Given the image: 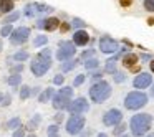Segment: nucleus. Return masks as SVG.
Returning a JSON list of instances; mask_svg holds the SVG:
<instances>
[{"mask_svg": "<svg viewBox=\"0 0 154 137\" xmlns=\"http://www.w3.org/2000/svg\"><path fill=\"white\" fill-rule=\"evenodd\" d=\"M28 58H30V53L25 51V50H20V51H15L8 60H10V61H17V63H25Z\"/></svg>", "mask_w": 154, "mask_h": 137, "instance_id": "18", "label": "nucleus"}, {"mask_svg": "<svg viewBox=\"0 0 154 137\" xmlns=\"http://www.w3.org/2000/svg\"><path fill=\"white\" fill-rule=\"evenodd\" d=\"M90 134H91L90 130H85V129H83L80 134H78V136H75V137H90Z\"/></svg>", "mask_w": 154, "mask_h": 137, "instance_id": "48", "label": "nucleus"}, {"mask_svg": "<svg viewBox=\"0 0 154 137\" xmlns=\"http://www.w3.org/2000/svg\"><path fill=\"white\" fill-rule=\"evenodd\" d=\"M83 66L86 68L88 71L98 70V68H100V60H98V58H94V56H91V58H88V60H85Z\"/></svg>", "mask_w": 154, "mask_h": 137, "instance_id": "21", "label": "nucleus"}, {"mask_svg": "<svg viewBox=\"0 0 154 137\" xmlns=\"http://www.w3.org/2000/svg\"><path fill=\"white\" fill-rule=\"evenodd\" d=\"M149 70H151V73L154 74V60H151V61H149Z\"/></svg>", "mask_w": 154, "mask_h": 137, "instance_id": "51", "label": "nucleus"}, {"mask_svg": "<svg viewBox=\"0 0 154 137\" xmlns=\"http://www.w3.org/2000/svg\"><path fill=\"white\" fill-rule=\"evenodd\" d=\"M58 130H60V127H58V124H50L47 129L48 136H55V134H58Z\"/></svg>", "mask_w": 154, "mask_h": 137, "instance_id": "39", "label": "nucleus"}, {"mask_svg": "<svg viewBox=\"0 0 154 137\" xmlns=\"http://www.w3.org/2000/svg\"><path fill=\"white\" fill-rule=\"evenodd\" d=\"M15 10L14 0H0V12L2 13H10Z\"/></svg>", "mask_w": 154, "mask_h": 137, "instance_id": "20", "label": "nucleus"}, {"mask_svg": "<svg viewBox=\"0 0 154 137\" xmlns=\"http://www.w3.org/2000/svg\"><path fill=\"white\" fill-rule=\"evenodd\" d=\"M55 121H57V124H60L61 121H63V112H61V111H58V112L55 114Z\"/></svg>", "mask_w": 154, "mask_h": 137, "instance_id": "47", "label": "nucleus"}, {"mask_svg": "<svg viewBox=\"0 0 154 137\" xmlns=\"http://www.w3.org/2000/svg\"><path fill=\"white\" fill-rule=\"evenodd\" d=\"M27 137H37V136H35V134H30V136H27Z\"/></svg>", "mask_w": 154, "mask_h": 137, "instance_id": "58", "label": "nucleus"}, {"mask_svg": "<svg viewBox=\"0 0 154 137\" xmlns=\"http://www.w3.org/2000/svg\"><path fill=\"white\" fill-rule=\"evenodd\" d=\"M85 122H86V121H85V117L81 116V114H71L66 119L65 130H66V134H70V136H78V134L85 129Z\"/></svg>", "mask_w": 154, "mask_h": 137, "instance_id": "4", "label": "nucleus"}, {"mask_svg": "<svg viewBox=\"0 0 154 137\" xmlns=\"http://www.w3.org/2000/svg\"><path fill=\"white\" fill-rule=\"evenodd\" d=\"M78 63H80V60H76V58H70V60L61 61V71H63V73H68V71L75 70V68L78 66Z\"/></svg>", "mask_w": 154, "mask_h": 137, "instance_id": "19", "label": "nucleus"}, {"mask_svg": "<svg viewBox=\"0 0 154 137\" xmlns=\"http://www.w3.org/2000/svg\"><path fill=\"white\" fill-rule=\"evenodd\" d=\"M98 48H100V51L104 55H113L119 50V43H118L114 38L108 37V35H103V37L100 38V41H98Z\"/></svg>", "mask_w": 154, "mask_h": 137, "instance_id": "8", "label": "nucleus"}, {"mask_svg": "<svg viewBox=\"0 0 154 137\" xmlns=\"http://www.w3.org/2000/svg\"><path fill=\"white\" fill-rule=\"evenodd\" d=\"M25 64L23 63H17V64H12L10 66V74L15 73V74H22V71H23Z\"/></svg>", "mask_w": 154, "mask_h": 137, "instance_id": "35", "label": "nucleus"}, {"mask_svg": "<svg viewBox=\"0 0 154 137\" xmlns=\"http://www.w3.org/2000/svg\"><path fill=\"white\" fill-rule=\"evenodd\" d=\"M22 126V119H20V117H12V119L10 121H8V122H7V127H8V129H18V127H20Z\"/></svg>", "mask_w": 154, "mask_h": 137, "instance_id": "30", "label": "nucleus"}, {"mask_svg": "<svg viewBox=\"0 0 154 137\" xmlns=\"http://www.w3.org/2000/svg\"><path fill=\"white\" fill-rule=\"evenodd\" d=\"M30 89H32V96H38V94H40V88H38V86L30 88Z\"/></svg>", "mask_w": 154, "mask_h": 137, "instance_id": "49", "label": "nucleus"}, {"mask_svg": "<svg viewBox=\"0 0 154 137\" xmlns=\"http://www.w3.org/2000/svg\"><path fill=\"white\" fill-rule=\"evenodd\" d=\"M151 83H152L151 73H139L133 79V86L136 88V89H146V88L151 86Z\"/></svg>", "mask_w": 154, "mask_h": 137, "instance_id": "12", "label": "nucleus"}, {"mask_svg": "<svg viewBox=\"0 0 154 137\" xmlns=\"http://www.w3.org/2000/svg\"><path fill=\"white\" fill-rule=\"evenodd\" d=\"M73 41L76 46H86L90 43V33H88L85 28H80V30H75L73 33Z\"/></svg>", "mask_w": 154, "mask_h": 137, "instance_id": "13", "label": "nucleus"}, {"mask_svg": "<svg viewBox=\"0 0 154 137\" xmlns=\"http://www.w3.org/2000/svg\"><path fill=\"white\" fill-rule=\"evenodd\" d=\"M101 76H103V73H101V71L93 70V73H91V78H93V79H101Z\"/></svg>", "mask_w": 154, "mask_h": 137, "instance_id": "45", "label": "nucleus"}, {"mask_svg": "<svg viewBox=\"0 0 154 137\" xmlns=\"http://www.w3.org/2000/svg\"><path fill=\"white\" fill-rule=\"evenodd\" d=\"M60 23L61 22L58 20V18H55V17H45V18H38L35 25H37V28H40V30L55 31V30H58Z\"/></svg>", "mask_w": 154, "mask_h": 137, "instance_id": "11", "label": "nucleus"}, {"mask_svg": "<svg viewBox=\"0 0 154 137\" xmlns=\"http://www.w3.org/2000/svg\"><path fill=\"white\" fill-rule=\"evenodd\" d=\"M113 81L114 83H118V84H121V83H124L126 81V73H123V71H114L113 73Z\"/></svg>", "mask_w": 154, "mask_h": 137, "instance_id": "28", "label": "nucleus"}, {"mask_svg": "<svg viewBox=\"0 0 154 137\" xmlns=\"http://www.w3.org/2000/svg\"><path fill=\"white\" fill-rule=\"evenodd\" d=\"M2 99H4V94L0 93V103H2Z\"/></svg>", "mask_w": 154, "mask_h": 137, "instance_id": "57", "label": "nucleus"}, {"mask_svg": "<svg viewBox=\"0 0 154 137\" xmlns=\"http://www.w3.org/2000/svg\"><path fill=\"white\" fill-rule=\"evenodd\" d=\"M58 28H60L63 33H66L68 30H71V23H66V22H65V23H60V27H58Z\"/></svg>", "mask_w": 154, "mask_h": 137, "instance_id": "44", "label": "nucleus"}, {"mask_svg": "<svg viewBox=\"0 0 154 137\" xmlns=\"http://www.w3.org/2000/svg\"><path fill=\"white\" fill-rule=\"evenodd\" d=\"M70 97H65V96H61L58 91H55V94H53V97H51V104H53V107L57 111H66V107H68V104H70Z\"/></svg>", "mask_w": 154, "mask_h": 137, "instance_id": "14", "label": "nucleus"}, {"mask_svg": "<svg viewBox=\"0 0 154 137\" xmlns=\"http://www.w3.org/2000/svg\"><path fill=\"white\" fill-rule=\"evenodd\" d=\"M94 53H96V51H94L93 48H90V50H86V51H83V53H81V60H88V58L94 56Z\"/></svg>", "mask_w": 154, "mask_h": 137, "instance_id": "41", "label": "nucleus"}, {"mask_svg": "<svg viewBox=\"0 0 154 137\" xmlns=\"http://www.w3.org/2000/svg\"><path fill=\"white\" fill-rule=\"evenodd\" d=\"M12 31H14V27H12V23H5L4 27H2V30H0V37H2V38L10 37Z\"/></svg>", "mask_w": 154, "mask_h": 137, "instance_id": "32", "label": "nucleus"}, {"mask_svg": "<svg viewBox=\"0 0 154 137\" xmlns=\"http://www.w3.org/2000/svg\"><path fill=\"white\" fill-rule=\"evenodd\" d=\"M38 56H42V58H47V60H51V50L50 48H43V50L38 53Z\"/></svg>", "mask_w": 154, "mask_h": 137, "instance_id": "40", "label": "nucleus"}, {"mask_svg": "<svg viewBox=\"0 0 154 137\" xmlns=\"http://www.w3.org/2000/svg\"><path fill=\"white\" fill-rule=\"evenodd\" d=\"M116 64H118V60H116V58H109V60L106 61V64H104V73L113 74L114 71H116Z\"/></svg>", "mask_w": 154, "mask_h": 137, "instance_id": "24", "label": "nucleus"}, {"mask_svg": "<svg viewBox=\"0 0 154 137\" xmlns=\"http://www.w3.org/2000/svg\"><path fill=\"white\" fill-rule=\"evenodd\" d=\"M96 137H109V136H108V134H104V132H100Z\"/></svg>", "mask_w": 154, "mask_h": 137, "instance_id": "53", "label": "nucleus"}, {"mask_svg": "<svg viewBox=\"0 0 154 137\" xmlns=\"http://www.w3.org/2000/svg\"><path fill=\"white\" fill-rule=\"evenodd\" d=\"M32 96V89H30V86H22L20 88V99L22 101H25V99H28V97Z\"/></svg>", "mask_w": 154, "mask_h": 137, "instance_id": "31", "label": "nucleus"}, {"mask_svg": "<svg viewBox=\"0 0 154 137\" xmlns=\"http://www.w3.org/2000/svg\"><path fill=\"white\" fill-rule=\"evenodd\" d=\"M121 121H123V112H121L119 109H116V107L108 109L106 112L103 114V124L106 127H114L116 124H119Z\"/></svg>", "mask_w": 154, "mask_h": 137, "instance_id": "10", "label": "nucleus"}, {"mask_svg": "<svg viewBox=\"0 0 154 137\" xmlns=\"http://www.w3.org/2000/svg\"><path fill=\"white\" fill-rule=\"evenodd\" d=\"M126 129H128V124H124L123 121H121L119 124H116V126H114V129H113V134L114 136H121V134H124L126 132Z\"/></svg>", "mask_w": 154, "mask_h": 137, "instance_id": "27", "label": "nucleus"}, {"mask_svg": "<svg viewBox=\"0 0 154 137\" xmlns=\"http://www.w3.org/2000/svg\"><path fill=\"white\" fill-rule=\"evenodd\" d=\"M143 7L149 13H154V0H143Z\"/></svg>", "mask_w": 154, "mask_h": 137, "instance_id": "36", "label": "nucleus"}, {"mask_svg": "<svg viewBox=\"0 0 154 137\" xmlns=\"http://www.w3.org/2000/svg\"><path fill=\"white\" fill-rule=\"evenodd\" d=\"M58 93H60L61 96H65V97L73 99V88H71V86H63L61 89H58Z\"/></svg>", "mask_w": 154, "mask_h": 137, "instance_id": "33", "label": "nucleus"}, {"mask_svg": "<svg viewBox=\"0 0 154 137\" xmlns=\"http://www.w3.org/2000/svg\"><path fill=\"white\" fill-rule=\"evenodd\" d=\"M111 93H113L111 84L108 83V81H104V79L94 81V83L90 86V89H88V96H90L91 103H96V104H101L106 99H109Z\"/></svg>", "mask_w": 154, "mask_h": 137, "instance_id": "2", "label": "nucleus"}, {"mask_svg": "<svg viewBox=\"0 0 154 137\" xmlns=\"http://www.w3.org/2000/svg\"><path fill=\"white\" fill-rule=\"evenodd\" d=\"M141 60H143V61H151L152 58H151V55H147V53H143V55H141Z\"/></svg>", "mask_w": 154, "mask_h": 137, "instance_id": "50", "label": "nucleus"}, {"mask_svg": "<svg viewBox=\"0 0 154 137\" xmlns=\"http://www.w3.org/2000/svg\"><path fill=\"white\" fill-rule=\"evenodd\" d=\"M23 13H25V17H27V18H33V17H37V12H35V5H33V4H28L27 7L23 8Z\"/></svg>", "mask_w": 154, "mask_h": 137, "instance_id": "29", "label": "nucleus"}, {"mask_svg": "<svg viewBox=\"0 0 154 137\" xmlns=\"http://www.w3.org/2000/svg\"><path fill=\"white\" fill-rule=\"evenodd\" d=\"M48 137H58V134H55V136H48Z\"/></svg>", "mask_w": 154, "mask_h": 137, "instance_id": "59", "label": "nucleus"}, {"mask_svg": "<svg viewBox=\"0 0 154 137\" xmlns=\"http://www.w3.org/2000/svg\"><path fill=\"white\" fill-rule=\"evenodd\" d=\"M51 83H53L55 86H61V84L65 83V76H63V74H55V78H53Z\"/></svg>", "mask_w": 154, "mask_h": 137, "instance_id": "38", "label": "nucleus"}, {"mask_svg": "<svg viewBox=\"0 0 154 137\" xmlns=\"http://www.w3.org/2000/svg\"><path fill=\"white\" fill-rule=\"evenodd\" d=\"M149 93H151V96L154 97V81H152V83H151V91H149Z\"/></svg>", "mask_w": 154, "mask_h": 137, "instance_id": "52", "label": "nucleus"}, {"mask_svg": "<svg viewBox=\"0 0 154 137\" xmlns=\"http://www.w3.org/2000/svg\"><path fill=\"white\" fill-rule=\"evenodd\" d=\"M7 83H8V86H12V88H18V86L22 84V74H15V73H12L10 76H8Z\"/></svg>", "mask_w": 154, "mask_h": 137, "instance_id": "23", "label": "nucleus"}, {"mask_svg": "<svg viewBox=\"0 0 154 137\" xmlns=\"http://www.w3.org/2000/svg\"><path fill=\"white\" fill-rule=\"evenodd\" d=\"M118 137H131V136H129V134H126V132H124V134H121V136H118Z\"/></svg>", "mask_w": 154, "mask_h": 137, "instance_id": "55", "label": "nucleus"}, {"mask_svg": "<svg viewBox=\"0 0 154 137\" xmlns=\"http://www.w3.org/2000/svg\"><path fill=\"white\" fill-rule=\"evenodd\" d=\"M66 111L70 114H85L90 111V103L86 101V97H76V99L70 101Z\"/></svg>", "mask_w": 154, "mask_h": 137, "instance_id": "9", "label": "nucleus"}, {"mask_svg": "<svg viewBox=\"0 0 154 137\" xmlns=\"http://www.w3.org/2000/svg\"><path fill=\"white\" fill-rule=\"evenodd\" d=\"M85 27H86V23H85L81 18L75 17L73 20H71V28H75V30H80V28H85Z\"/></svg>", "mask_w": 154, "mask_h": 137, "instance_id": "34", "label": "nucleus"}, {"mask_svg": "<svg viewBox=\"0 0 154 137\" xmlns=\"http://www.w3.org/2000/svg\"><path fill=\"white\" fill-rule=\"evenodd\" d=\"M12 137H25V127L20 126L18 129H15V132L12 134Z\"/></svg>", "mask_w": 154, "mask_h": 137, "instance_id": "42", "label": "nucleus"}, {"mask_svg": "<svg viewBox=\"0 0 154 137\" xmlns=\"http://www.w3.org/2000/svg\"><path fill=\"white\" fill-rule=\"evenodd\" d=\"M33 5H35V12H37L38 17H43V15H48V13L53 12V7L43 4V2H37V4H33Z\"/></svg>", "mask_w": 154, "mask_h": 137, "instance_id": "15", "label": "nucleus"}, {"mask_svg": "<svg viewBox=\"0 0 154 137\" xmlns=\"http://www.w3.org/2000/svg\"><path fill=\"white\" fill-rule=\"evenodd\" d=\"M40 124H42V116H40V114H33V117L28 121L27 127H28V130H35V129H38Z\"/></svg>", "mask_w": 154, "mask_h": 137, "instance_id": "22", "label": "nucleus"}, {"mask_svg": "<svg viewBox=\"0 0 154 137\" xmlns=\"http://www.w3.org/2000/svg\"><path fill=\"white\" fill-rule=\"evenodd\" d=\"M4 50V41H2V38H0V51Z\"/></svg>", "mask_w": 154, "mask_h": 137, "instance_id": "54", "label": "nucleus"}, {"mask_svg": "<svg viewBox=\"0 0 154 137\" xmlns=\"http://www.w3.org/2000/svg\"><path fill=\"white\" fill-rule=\"evenodd\" d=\"M146 137H154V134H152V132H151V134L147 132V136H146Z\"/></svg>", "mask_w": 154, "mask_h": 137, "instance_id": "56", "label": "nucleus"}, {"mask_svg": "<svg viewBox=\"0 0 154 137\" xmlns=\"http://www.w3.org/2000/svg\"><path fill=\"white\" fill-rule=\"evenodd\" d=\"M32 43H33V46H35V48H38V46H45V45L48 43V37H45V35H37V37H33Z\"/></svg>", "mask_w": 154, "mask_h": 137, "instance_id": "25", "label": "nucleus"}, {"mask_svg": "<svg viewBox=\"0 0 154 137\" xmlns=\"http://www.w3.org/2000/svg\"><path fill=\"white\" fill-rule=\"evenodd\" d=\"M18 18H20V12L14 10V12H10V13H7V17L4 18V25L5 23H15Z\"/></svg>", "mask_w": 154, "mask_h": 137, "instance_id": "26", "label": "nucleus"}, {"mask_svg": "<svg viewBox=\"0 0 154 137\" xmlns=\"http://www.w3.org/2000/svg\"><path fill=\"white\" fill-rule=\"evenodd\" d=\"M51 68V60H47V58H42V56H35L30 63V71L33 73V76L40 78V76H45V74L50 71Z\"/></svg>", "mask_w": 154, "mask_h": 137, "instance_id": "5", "label": "nucleus"}, {"mask_svg": "<svg viewBox=\"0 0 154 137\" xmlns=\"http://www.w3.org/2000/svg\"><path fill=\"white\" fill-rule=\"evenodd\" d=\"M10 103H12V96H10V94H4V99H2L0 106L7 107V106H10Z\"/></svg>", "mask_w": 154, "mask_h": 137, "instance_id": "43", "label": "nucleus"}, {"mask_svg": "<svg viewBox=\"0 0 154 137\" xmlns=\"http://www.w3.org/2000/svg\"><path fill=\"white\" fill-rule=\"evenodd\" d=\"M119 5L121 7H131L133 5V0H119Z\"/></svg>", "mask_w": 154, "mask_h": 137, "instance_id": "46", "label": "nucleus"}, {"mask_svg": "<svg viewBox=\"0 0 154 137\" xmlns=\"http://www.w3.org/2000/svg\"><path fill=\"white\" fill-rule=\"evenodd\" d=\"M30 28L28 27H18V28H14V31L10 33V45L14 46H20V45H25L30 38Z\"/></svg>", "mask_w": 154, "mask_h": 137, "instance_id": "7", "label": "nucleus"}, {"mask_svg": "<svg viewBox=\"0 0 154 137\" xmlns=\"http://www.w3.org/2000/svg\"><path fill=\"white\" fill-rule=\"evenodd\" d=\"M53 94H55V89L50 86V88H47V89L40 91V94L37 96V101L38 103H48V101H51Z\"/></svg>", "mask_w": 154, "mask_h": 137, "instance_id": "16", "label": "nucleus"}, {"mask_svg": "<svg viewBox=\"0 0 154 137\" xmlns=\"http://www.w3.org/2000/svg\"><path fill=\"white\" fill-rule=\"evenodd\" d=\"M149 101L146 93L143 91H131V93L126 94L124 97V107L129 111H139L141 107H144Z\"/></svg>", "mask_w": 154, "mask_h": 137, "instance_id": "3", "label": "nucleus"}, {"mask_svg": "<svg viewBox=\"0 0 154 137\" xmlns=\"http://www.w3.org/2000/svg\"><path fill=\"white\" fill-rule=\"evenodd\" d=\"M75 53H76V45L73 41H68V40L58 41V50H57V55H55L58 61L70 60V58L75 56Z\"/></svg>", "mask_w": 154, "mask_h": 137, "instance_id": "6", "label": "nucleus"}, {"mask_svg": "<svg viewBox=\"0 0 154 137\" xmlns=\"http://www.w3.org/2000/svg\"><path fill=\"white\" fill-rule=\"evenodd\" d=\"M123 64L126 68H133L134 64L137 63V61H139V56H137L136 53H126V55H123Z\"/></svg>", "mask_w": 154, "mask_h": 137, "instance_id": "17", "label": "nucleus"}, {"mask_svg": "<svg viewBox=\"0 0 154 137\" xmlns=\"http://www.w3.org/2000/svg\"><path fill=\"white\" fill-rule=\"evenodd\" d=\"M85 79H86V76H85V74H76V78L73 79V88L81 86V84L85 83Z\"/></svg>", "mask_w": 154, "mask_h": 137, "instance_id": "37", "label": "nucleus"}, {"mask_svg": "<svg viewBox=\"0 0 154 137\" xmlns=\"http://www.w3.org/2000/svg\"><path fill=\"white\" fill-rule=\"evenodd\" d=\"M151 126H152V116L147 112H137L131 117L128 127L131 129V134L134 137H143L149 132Z\"/></svg>", "mask_w": 154, "mask_h": 137, "instance_id": "1", "label": "nucleus"}]
</instances>
